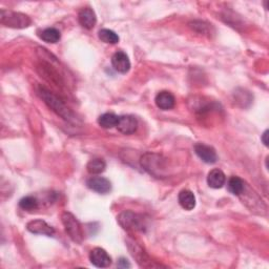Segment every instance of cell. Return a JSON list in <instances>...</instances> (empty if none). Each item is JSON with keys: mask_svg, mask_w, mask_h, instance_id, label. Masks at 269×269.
<instances>
[{"mask_svg": "<svg viewBox=\"0 0 269 269\" xmlns=\"http://www.w3.org/2000/svg\"><path fill=\"white\" fill-rule=\"evenodd\" d=\"M37 93L40 98L44 100V102L50 107V109L56 113L58 116H60L62 119L67 120L69 122H72L75 120V115L73 112L67 106L57 95L52 93L48 89L44 87H39L37 90Z\"/></svg>", "mask_w": 269, "mask_h": 269, "instance_id": "1", "label": "cell"}, {"mask_svg": "<svg viewBox=\"0 0 269 269\" xmlns=\"http://www.w3.org/2000/svg\"><path fill=\"white\" fill-rule=\"evenodd\" d=\"M0 23L8 28L26 29L31 26L32 20L26 14L2 10V12H0Z\"/></svg>", "mask_w": 269, "mask_h": 269, "instance_id": "2", "label": "cell"}, {"mask_svg": "<svg viewBox=\"0 0 269 269\" xmlns=\"http://www.w3.org/2000/svg\"><path fill=\"white\" fill-rule=\"evenodd\" d=\"M118 222L125 230L143 231L145 228V220L141 214L135 213L131 210H125L117 217Z\"/></svg>", "mask_w": 269, "mask_h": 269, "instance_id": "3", "label": "cell"}, {"mask_svg": "<svg viewBox=\"0 0 269 269\" xmlns=\"http://www.w3.org/2000/svg\"><path fill=\"white\" fill-rule=\"evenodd\" d=\"M61 221L64 226L67 233L70 238L75 242L80 244L83 241V229L80 222L71 212H63L61 216Z\"/></svg>", "mask_w": 269, "mask_h": 269, "instance_id": "4", "label": "cell"}, {"mask_svg": "<svg viewBox=\"0 0 269 269\" xmlns=\"http://www.w3.org/2000/svg\"><path fill=\"white\" fill-rule=\"evenodd\" d=\"M142 167L149 174L160 177L161 171L164 167V160L156 154H146L141 158Z\"/></svg>", "mask_w": 269, "mask_h": 269, "instance_id": "5", "label": "cell"}, {"mask_svg": "<svg viewBox=\"0 0 269 269\" xmlns=\"http://www.w3.org/2000/svg\"><path fill=\"white\" fill-rule=\"evenodd\" d=\"M90 261L96 267L105 268L112 264V257L103 248L96 247L90 253Z\"/></svg>", "mask_w": 269, "mask_h": 269, "instance_id": "6", "label": "cell"}, {"mask_svg": "<svg viewBox=\"0 0 269 269\" xmlns=\"http://www.w3.org/2000/svg\"><path fill=\"white\" fill-rule=\"evenodd\" d=\"M195 152L197 156L203 161L204 163L207 164H213L217 162L218 156L216 150H214L213 147L203 144V143H198L195 145Z\"/></svg>", "mask_w": 269, "mask_h": 269, "instance_id": "7", "label": "cell"}, {"mask_svg": "<svg viewBox=\"0 0 269 269\" xmlns=\"http://www.w3.org/2000/svg\"><path fill=\"white\" fill-rule=\"evenodd\" d=\"M87 185L90 189L105 195L112 190V183L104 177H92L87 181Z\"/></svg>", "mask_w": 269, "mask_h": 269, "instance_id": "8", "label": "cell"}, {"mask_svg": "<svg viewBox=\"0 0 269 269\" xmlns=\"http://www.w3.org/2000/svg\"><path fill=\"white\" fill-rule=\"evenodd\" d=\"M118 131L124 135H132L138 128V121L132 115H124L119 117V122L117 124Z\"/></svg>", "mask_w": 269, "mask_h": 269, "instance_id": "9", "label": "cell"}, {"mask_svg": "<svg viewBox=\"0 0 269 269\" xmlns=\"http://www.w3.org/2000/svg\"><path fill=\"white\" fill-rule=\"evenodd\" d=\"M27 228L30 232L35 233V234H42V235H48V236H53L55 233V229H54L51 225H49L46 221L44 220H34L28 223Z\"/></svg>", "mask_w": 269, "mask_h": 269, "instance_id": "10", "label": "cell"}, {"mask_svg": "<svg viewBox=\"0 0 269 269\" xmlns=\"http://www.w3.org/2000/svg\"><path fill=\"white\" fill-rule=\"evenodd\" d=\"M112 66L118 73L126 74L131 69V61L124 52H117L112 57Z\"/></svg>", "mask_w": 269, "mask_h": 269, "instance_id": "11", "label": "cell"}, {"mask_svg": "<svg viewBox=\"0 0 269 269\" xmlns=\"http://www.w3.org/2000/svg\"><path fill=\"white\" fill-rule=\"evenodd\" d=\"M156 105L159 107L160 110L163 111H168L171 110L175 106L176 99L174 95L167 92V91H162L157 94L156 96Z\"/></svg>", "mask_w": 269, "mask_h": 269, "instance_id": "12", "label": "cell"}, {"mask_svg": "<svg viewBox=\"0 0 269 269\" xmlns=\"http://www.w3.org/2000/svg\"><path fill=\"white\" fill-rule=\"evenodd\" d=\"M78 20H79V24L84 29L92 30L96 26L97 17H96L95 12L91 8H84L79 12Z\"/></svg>", "mask_w": 269, "mask_h": 269, "instance_id": "13", "label": "cell"}, {"mask_svg": "<svg viewBox=\"0 0 269 269\" xmlns=\"http://www.w3.org/2000/svg\"><path fill=\"white\" fill-rule=\"evenodd\" d=\"M225 182H226V176L221 169L214 168L209 171V174L207 176V184L209 187L219 189L223 187Z\"/></svg>", "mask_w": 269, "mask_h": 269, "instance_id": "14", "label": "cell"}, {"mask_svg": "<svg viewBox=\"0 0 269 269\" xmlns=\"http://www.w3.org/2000/svg\"><path fill=\"white\" fill-rule=\"evenodd\" d=\"M178 200H179V204L183 209L192 210L196 207V197L195 195H193V192L188 189L181 190L179 193Z\"/></svg>", "mask_w": 269, "mask_h": 269, "instance_id": "15", "label": "cell"}, {"mask_svg": "<svg viewBox=\"0 0 269 269\" xmlns=\"http://www.w3.org/2000/svg\"><path fill=\"white\" fill-rule=\"evenodd\" d=\"M119 117L120 116H117L113 113H105L98 118V123L101 127L109 130V128L117 127V124L119 122Z\"/></svg>", "mask_w": 269, "mask_h": 269, "instance_id": "16", "label": "cell"}, {"mask_svg": "<svg viewBox=\"0 0 269 269\" xmlns=\"http://www.w3.org/2000/svg\"><path fill=\"white\" fill-rule=\"evenodd\" d=\"M39 37L48 44H56L61 38L60 32L55 28H48L40 33Z\"/></svg>", "mask_w": 269, "mask_h": 269, "instance_id": "17", "label": "cell"}, {"mask_svg": "<svg viewBox=\"0 0 269 269\" xmlns=\"http://www.w3.org/2000/svg\"><path fill=\"white\" fill-rule=\"evenodd\" d=\"M228 190L234 196H240L245 188V182L239 177H231L227 183Z\"/></svg>", "mask_w": 269, "mask_h": 269, "instance_id": "18", "label": "cell"}, {"mask_svg": "<svg viewBox=\"0 0 269 269\" xmlns=\"http://www.w3.org/2000/svg\"><path fill=\"white\" fill-rule=\"evenodd\" d=\"M106 168V163L103 159H93L87 165V169L91 175H100Z\"/></svg>", "mask_w": 269, "mask_h": 269, "instance_id": "19", "label": "cell"}, {"mask_svg": "<svg viewBox=\"0 0 269 269\" xmlns=\"http://www.w3.org/2000/svg\"><path fill=\"white\" fill-rule=\"evenodd\" d=\"M99 39L103 41L104 44L109 45H116L119 42V36H118L114 31L109 30V29H102L99 31L98 33Z\"/></svg>", "mask_w": 269, "mask_h": 269, "instance_id": "20", "label": "cell"}, {"mask_svg": "<svg viewBox=\"0 0 269 269\" xmlns=\"http://www.w3.org/2000/svg\"><path fill=\"white\" fill-rule=\"evenodd\" d=\"M19 207L27 211L35 210L38 207V200L35 197L27 196L19 201Z\"/></svg>", "mask_w": 269, "mask_h": 269, "instance_id": "21", "label": "cell"}, {"mask_svg": "<svg viewBox=\"0 0 269 269\" xmlns=\"http://www.w3.org/2000/svg\"><path fill=\"white\" fill-rule=\"evenodd\" d=\"M189 26L193 31H196L203 35H210L213 30L211 25L204 23V21H192V23L189 24Z\"/></svg>", "mask_w": 269, "mask_h": 269, "instance_id": "22", "label": "cell"}, {"mask_svg": "<svg viewBox=\"0 0 269 269\" xmlns=\"http://www.w3.org/2000/svg\"><path fill=\"white\" fill-rule=\"evenodd\" d=\"M118 267H120V268H130L131 264L128 263L127 260L124 259V257H121V259L118 261Z\"/></svg>", "mask_w": 269, "mask_h": 269, "instance_id": "23", "label": "cell"}, {"mask_svg": "<svg viewBox=\"0 0 269 269\" xmlns=\"http://www.w3.org/2000/svg\"><path fill=\"white\" fill-rule=\"evenodd\" d=\"M261 140L263 141V143H264L265 146H268V131H267V130H266V131L264 132V134L262 135Z\"/></svg>", "mask_w": 269, "mask_h": 269, "instance_id": "24", "label": "cell"}]
</instances>
